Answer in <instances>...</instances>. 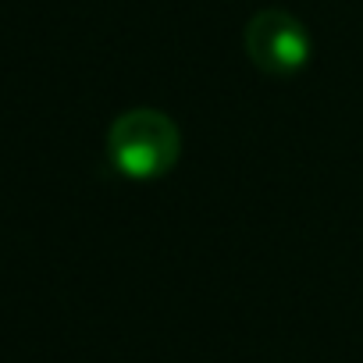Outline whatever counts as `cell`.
I'll list each match as a JSON object with an SVG mask.
<instances>
[{
	"label": "cell",
	"mask_w": 363,
	"mask_h": 363,
	"mask_svg": "<svg viewBox=\"0 0 363 363\" xmlns=\"http://www.w3.org/2000/svg\"><path fill=\"white\" fill-rule=\"evenodd\" d=\"M107 157L125 178L153 182L178 164L182 132L164 111L132 107L107 128Z\"/></svg>",
	"instance_id": "cell-1"
},
{
	"label": "cell",
	"mask_w": 363,
	"mask_h": 363,
	"mask_svg": "<svg viewBox=\"0 0 363 363\" xmlns=\"http://www.w3.org/2000/svg\"><path fill=\"white\" fill-rule=\"evenodd\" d=\"M242 47H246V57L253 61V68H260L271 79H292L313 57V40H310L306 26L281 8L257 11L246 22Z\"/></svg>",
	"instance_id": "cell-2"
}]
</instances>
